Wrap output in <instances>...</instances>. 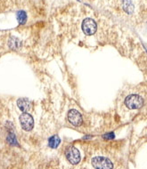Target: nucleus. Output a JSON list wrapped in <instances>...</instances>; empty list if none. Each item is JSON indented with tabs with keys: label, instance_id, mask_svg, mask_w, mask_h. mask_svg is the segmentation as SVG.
Wrapping results in <instances>:
<instances>
[{
	"label": "nucleus",
	"instance_id": "f257e3e1",
	"mask_svg": "<svg viewBox=\"0 0 147 169\" xmlns=\"http://www.w3.org/2000/svg\"><path fill=\"white\" fill-rule=\"evenodd\" d=\"M125 105L129 110L140 109L144 105V100L138 94H131L129 95L125 100Z\"/></svg>",
	"mask_w": 147,
	"mask_h": 169
},
{
	"label": "nucleus",
	"instance_id": "f03ea898",
	"mask_svg": "<svg viewBox=\"0 0 147 169\" xmlns=\"http://www.w3.org/2000/svg\"><path fill=\"white\" fill-rule=\"evenodd\" d=\"M92 166L95 168L98 169H109L113 168V162L107 158L104 157H95L91 160Z\"/></svg>",
	"mask_w": 147,
	"mask_h": 169
},
{
	"label": "nucleus",
	"instance_id": "7ed1b4c3",
	"mask_svg": "<svg viewBox=\"0 0 147 169\" xmlns=\"http://www.w3.org/2000/svg\"><path fill=\"white\" fill-rule=\"evenodd\" d=\"M65 156L70 164L77 165L80 161V153L74 146H69L65 150Z\"/></svg>",
	"mask_w": 147,
	"mask_h": 169
},
{
	"label": "nucleus",
	"instance_id": "20e7f679",
	"mask_svg": "<svg viewBox=\"0 0 147 169\" xmlns=\"http://www.w3.org/2000/svg\"><path fill=\"white\" fill-rule=\"evenodd\" d=\"M19 119H20L21 126H22V129L24 131H30V130L33 129V127H34V119H33L31 115H30L27 112H23L20 116Z\"/></svg>",
	"mask_w": 147,
	"mask_h": 169
},
{
	"label": "nucleus",
	"instance_id": "39448f33",
	"mask_svg": "<svg viewBox=\"0 0 147 169\" xmlns=\"http://www.w3.org/2000/svg\"><path fill=\"white\" fill-rule=\"evenodd\" d=\"M97 25L95 22L91 18H86L82 22V30L87 36H92L95 33Z\"/></svg>",
	"mask_w": 147,
	"mask_h": 169
},
{
	"label": "nucleus",
	"instance_id": "423d86ee",
	"mask_svg": "<svg viewBox=\"0 0 147 169\" xmlns=\"http://www.w3.org/2000/svg\"><path fill=\"white\" fill-rule=\"evenodd\" d=\"M68 120L74 127H79L83 123V118L81 114L76 110H70L68 112Z\"/></svg>",
	"mask_w": 147,
	"mask_h": 169
},
{
	"label": "nucleus",
	"instance_id": "0eeeda50",
	"mask_svg": "<svg viewBox=\"0 0 147 169\" xmlns=\"http://www.w3.org/2000/svg\"><path fill=\"white\" fill-rule=\"evenodd\" d=\"M17 106L22 112H28L31 109V102L26 98H20L17 100Z\"/></svg>",
	"mask_w": 147,
	"mask_h": 169
},
{
	"label": "nucleus",
	"instance_id": "6e6552de",
	"mask_svg": "<svg viewBox=\"0 0 147 169\" xmlns=\"http://www.w3.org/2000/svg\"><path fill=\"white\" fill-rule=\"evenodd\" d=\"M8 46L12 50H19L22 46V41L15 37H11L8 40Z\"/></svg>",
	"mask_w": 147,
	"mask_h": 169
},
{
	"label": "nucleus",
	"instance_id": "1a4fd4ad",
	"mask_svg": "<svg viewBox=\"0 0 147 169\" xmlns=\"http://www.w3.org/2000/svg\"><path fill=\"white\" fill-rule=\"evenodd\" d=\"M122 8H123V10H124L127 14H131L134 12L135 6H134L132 0H123V1H122Z\"/></svg>",
	"mask_w": 147,
	"mask_h": 169
},
{
	"label": "nucleus",
	"instance_id": "9d476101",
	"mask_svg": "<svg viewBox=\"0 0 147 169\" xmlns=\"http://www.w3.org/2000/svg\"><path fill=\"white\" fill-rule=\"evenodd\" d=\"M61 143L60 138L58 135H53L48 139V145L52 149H56Z\"/></svg>",
	"mask_w": 147,
	"mask_h": 169
},
{
	"label": "nucleus",
	"instance_id": "9b49d317",
	"mask_svg": "<svg viewBox=\"0 0 147 169\" xmlns=\"http://www.w3.org/2000/svg\"><path fill=\"white\" fill-rule=\"evenodd\" d=\"M17 20L18 22L22 25V24H25L27 22V14L24 11H19L17 13Z\"/></svg>",
	"mask_w": 147,
	"mask_h": 169
},
{
	"label": "nucleus",
	"instance_id": "f8f14e48",
	"mask_svg": "<svg viewBox=\"0 0 147 169\" xmlns=\"http://www.w3.org/2000/svg\"><path fill=\"white\" fill-rule=\"evenodd\" d=\"M7 142H8L11 145H17V141H16L15 136H14V134H12V135L10 134V135L7 136Z\"/></svg>",
	"mask_w": 147,
	"mask_h": 169
},
{
	"label": "nucleus",
	"instance_id": "ddd939ff",
	"mask_svg": "<svg viewBox=\"0 0 147 169\" xmlns=\"http://www.w3.org/2000/svg\"><path fill=\"white\" fill-rule=\"evenodd\" d=\"M104 138H105V139H113V138H114V135L112 134V133H110L108 135H104Z\"/></svg>",
	"mask_w": 147,
	"mask_h": 169
}]
</instances>
